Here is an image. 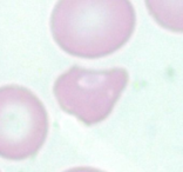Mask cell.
<instances>
[{
  "label": "cell",
  "mask_w": 183,
  "mask_h": 172,
  "mask_svg": "<svg viewBox=\"0 0 183 172\" xmlns=\"http://www.w3.org/2000/svg\"><path fill=\"white\" fill-rule=\"evenodd\" d=\"M136 26L130 0H58L51 32L62 51L84 59H99L122 48Z\"/></svg>",
  "instance_id": "cell-1"
},
{
  "label": "cell",
  "mask_w": 183,
  "mask_h": 172,
  "mask_svg": "<svg viewBox=\"0 0 183 172\" xmlns=\"http://www.w3.org/2000/svg\"><path fill=\"white\" fill-rule=\"evenodd\" d=\"M129 81L127 70H89L72 66L57 78L54 96L61 108L92 126L106 120Z\"/></svg>",
  "instance_id": "cell-2"
},
{
  "label": "cell",
  "mask_w": 183,
  "mask_h": 172,
  "mask_svg": "<svg viewBox=\"0 0 183 172\" xmlns=\"http://www.w3.org/2000/svg\"><path fill=\"white\" fill-rule=\"evenodd\" d=\"M49 129L42 102L19 85L0 87V157L21 162L44 146Z\"/></svg>",
  "instance_id": "cell-3"
},
{
  "label": "cell",
  "mask_w": 183,
  "mask_h": 172,
  "mask_svg": "<svg viewBox=\"0 0 183 172\" xmlns=\"http://www.w3.org/2000/svg\"><path fill=\"white\" fill-rule=\"evenodd\" d=\"M148 13L162 29L183 33V0H145Z\"/></svg>",
  "instance_id": "cell-4"
},
{
  "label": "cell",
  "mask_w": 183,
  "mask_h": 172,
  "mask_svg": "<svg viewBox=\"0 0 183 172\" xmlns=\"http://www.w3.org/2000/svg\"><path fill=\"white\" fill-rule=\"evenodd\" d=\"M63 172H105L102 170L95 169V168H91V166H78V168H73L69 170H66Z\"/></svg>",
  "instance_id": "cell-5"
}]
</instances>
